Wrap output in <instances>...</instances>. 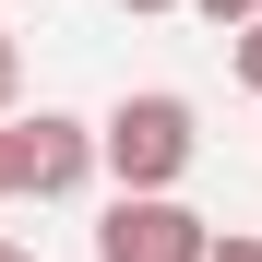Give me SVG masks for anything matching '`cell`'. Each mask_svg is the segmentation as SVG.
<instances>
[{
  "instance_id": "3",
  "label": "cell",
  "mask_w": 262,
  "mask_h": 262,
  "mask_svg": "<svg viewBox=\"0 0 262 262\" xmlns=\"http://www.w3.org/2000/svg\"><path fill=\"white\" fill-rule=\"evenodd\" d=\"M203 214L179 191H119L107 203V227H96V262H203Z\"/></svg>"
},
{
  "instance_id": "7",
  "label": "cell",
  "mask_w": 262,
  "mask_h": 262,
  "mask_svg": "<svg viewBox=\"0 0 262 262\" xmlns=\"http://www.w3.org/2000/svg\"><path fill=\"white\" fill-rule=\"evenodd\" d=\"M203 262H262V238H250V227H238V238H214V250H203Z\"/></svg>"
},
{
  "instance_id": "1",
  "label": "cell",
  "mask_w": 262,
  "mask_h": 262,
  "mask_svg": "<svg viewBox=\"0 0 262 262\" xmlns=\"http://www.w3.org/2000/svg\"><path fill=\"white\" fill-rule=\"evenodd\" d=\"M191 96H119L96 119V167H119V191H179V167H191Z\"/></svg>"
},
{
  "instance_id": "8",
  "label": "cell",
  "mask_w": 262,
  "mask_h": 262,
  "mask_svg": "<svg viewBox=\"0 0 262 262\" xmlns=\"http://www.w3.org/2000/svg\"><path fill=\"white\" fill-rule=\"evenodd\" d=\"M119 12H179V0H119Z\"/></svg>"
},
{
  "instance_id": "2",
  "label": "cell",
  "mask_w": 262,
  "mask_h": 262,
  "mask_svg": "<svg viewBox=\"0 0 262 262\" xmlns=\"http://www.w3.org/2000/svg\"><path fill=\"white\" fill-rule=\"evenodd\" d=\"M83 167H96V131L83 119H60V107H36V119H0V203H60V191H83Z\"/></svg>"
},
{
  "instance_id": "5",
  "label": "cell",
  "mask_w": 262,
  "mask_h": 262,
  "mask_svg": "<svg viewBox=\"0 0 262 262\" xmlns=\"http://www.w3.org/2000/svg\"><path fill=\"white\" fill-rule=\"evenodd\" d=\"M12 96H24V60H12V24H0V119H12Z\"/></svg>"
},
{
  "instance_id": "4",
  "label": "cell",
  "mask_w": 262,
  "mask_h": 262,
  "mask_svg": "<svg viewBox=\"0 0 262 262\" xmlns=\"http://www.w3.org/2000/svg\"><path fill=\"white\" fill-rule=\"evenodd\" d=\"M238 83H250V96H262V12L238 24Z\"/></svg>"
},
{
  "instance_id": "9",
  "label": "cell",
  "mask_w": 262,
  "mask_h": 262,
  "mask_svg": "<svg viewBox=\"0 0 262 262\" xmlns=\"http://www.w3.org/2000/svg\"><path fill=\"white\" fill-rule=\"evenodd\" d=\"M0 262H24V250H12V238H0Z\"/></svg>"
},
{
  "instance_id": "6",
  "label": "cell",
  "mask_w": 262,
  "mask_h": 262,
  "mask_svg": "<svg viewBox=\"0 0 262 262\" xmlns=\"http://www.w3.org/2000/svg\"><path fill=\"white\" fill-rule=\"evenodd\" d=\"M191 12H203V24H250L262 0H191Z\"/></svg>"
}]
</instances>
